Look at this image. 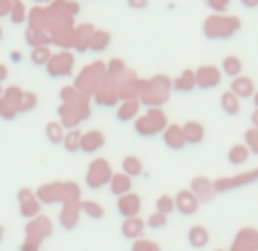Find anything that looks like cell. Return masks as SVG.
<instances>
[{
    "mask_svg": "<svg viewBox=\"0 0 258 251\" xmlns=\"http://www.w3.org/2000/svg\"><path fill=\"white\" fill-rule=\"evenodd\" d=\"M238 27H240V21L236 16H229V18H222V16H211L204 21V34L209 39H229L231 34H236Z\"/></svg>",
    "mask_w": 258,
    "mask_h": 251,
    "instance_id": "6da1fadb",
    "label": "cell"
},
{
    "mask_svg": "<svg viewBox=\"0 0 258 251\" xmlns=\"http://www.w3.org/2000/svg\"><path fill=\"white\" fill-rule=\"evenodd\" d=\"M168 122H165V113L161 109H150L141 120L136 122V131L141 136H154L159 131H165Z\"/></svg>",
    "mask_w": 258,
    "mask_h": 251,
    "instance_id": "7a4b0ae2",
    "label": "cell"
},
{
    "mask_svg": "<svg viewBox=\"0 0 258 251\" xmlns=\"http://www.w3.org/2000/svg\"><path fill=\"white\" fill-rule=\"evenodd\" d=\"M170 79L168 77H163V75H159V77H154L152 79V84H150V93H145L143 95V102L145 104H163L165 100H168V91H170Z\"/></svg>",
    "mask_w": 258,
    "mask_h": 251,
    "instance_id": "3957f363",
    "label": "cell"
},
{
    "mask_svg": "<svg viewBox=\"0 0 258 251\" xmlns=\"http://www.w3.org/2000/svg\"><path fill=\"white\" fill-rule=\"evenodd\" d=\"M111 170H109L107 161H93L89 168V175H86V184L91 188H102L107 181H111Z\"/></svg>",
    "mask_w": 258,
    "mask_h": 251,
    "instance_id": "277c9868",
    "label": "cell"
},
{
    "mask_svg": "<svg viewBox=\"0 0 258 251\" xmlns=\"http://www.w3.org/2000/svg\"><path fill=\"white\" fill-rule=\"evenodd\" d=\"M195 81L197 89H215V86L222 81V72L215 66H202L200 70H195Z\"/></svg>",
    "mask_w": 258,
    "mask_h": 251,
    "instance_id": "5b68a950",
    "label": "cell"
},
{
    "mask_svg": "<svg viewBox=\"0 0 258 251\" xmlns=\"http://www.w3.org/2000/svg\"><path fill=\"white\" fill-rule=\"evenodd\" d=\"M200 208V199L190 193V190H181L174 197V211H179L181 215H195Z\"/></svg>",
    "mask_w": 258,
    "mask_h": 251,
    "instance_id": "8992f818",
    "label": "cell"
},
{
    "mask_svg": "<svg viewBox=\"0 0 258 251\" xmlns=\"http://www.w3.org/2000/svg\"><path fill=\"white\" fill-rule=\"evenodd\" d=\"M118 213L125 215V220H129V217H138V213H141V197L134 193L122 195V197L118 199Z\"/></svg>",
    "mask_w": 258,
    "mask_h": 251,
    "instance_id": "52a82bcc",
    "label": "cell"
},
{
    "mask_svg": "<svg viewBox=\"0 0 258 251\" xmlns=\"http://www.w3.org/2000/svg\"><path fill=\"white\" fill-rule=\"evenodd\" d=\"M231 93L236 95L238 100H249V98H254V93H256L254 79H249V77H245V75L236 77V79L231 81Z\"/></svg>",
    "mask_w": 258,
    "mask_h": 251,
    "instance_id": "ba28073f",
    "label": "cell"
},
{
    "mask_svg": "<svg viewBox=\"0 0 258 251\" xmlns=\"http://www.w3.org/2000/svg\"><path fill=\"white\" fill-rule=\"evenodd\" d=\"M163 143L170 149H183L186 147V138H183V129L179 125H170L163 131Z\"/></svg>",
    "mask_w": 258,
    "mask_h": 251,
    "instance_id": "9c48e42d",
    "label": "cell"
},
{
    "mask_svg": "<svg viewBox=\"0 0 258 251\" xmlns=\"http://www.w3.org/2000/svg\"><path fill=\"white\" fill-rule=\"evenodd\" d=\"M190 193L195 195V197L200 199V202H209V199H213L215 188H213V184H211L209 179H204V177H197V179L192 181Z\"/></svg>",
    "mask_w": 258,
    "mask_h": 251,
    "instance_id": "30bf717a",
    "label": "cell"
},
{
    "mask_svg": "<svg viewBox=\"0 0 258 251\" xmlns=\"http://www.w3.org/2000/svg\"><path fill=\"white\" fill-rule=\"evenodd\" d=\"M181 129H183V138H186L188 145H200L202 140H204V136H206L204 125H200V122H195V120L186 122Z\"/></svg>",
    "mask_w": 258,
    "mask_h": 251,
    "instance_id": "8fae6325",
    "label": "cell"
},
{
    "mask_svg": "<svg viewBox=\"0 0 258 251\" xmlns=\"http://www.w3.org/2000/svg\"><path fill=\"white\" fill-rule=\"evenodd\" d=\"M122 235L127 240H141L143 238V231H145V222L138 220V217H129V220L122 222Z\"/></svg>",
    "mask_w": 258,
    "mask_h": 251,
    "instance_id": "7c38bea8",
    "label": "cell"
},
{
    "mask_svg": "<svg viewBox=\"0 0 258 251\" xmlns=\"http://www.w3.org/2000/svg\"><path fill=\"white\" fill-rule=\"evenodd\" d=\"M102 145H104L102 131H89V134H82V145H80L82 152L93 154V152H98Z\"/></svg>",
    "mask_w": 258,
    "mask_h": 251,
    "instance_id": "4fadbf2b",
    "label": "cell"
},
{
    "mask_svg": "<svg viewBox=\"0 0 258 251\" xmlns=\"http://www.w3.org/2000/svg\"><path fill=\"white\" fill-rule=\"evenodd\" d=\"M211 242V233L204 229V226H192L190 231H188V244L190 247H195V249H204L206 244Z\"/></svg>",
    "mask_w": 258,
    "mask_h": 251,
    "instance_id": "5bb4252c",
    "label": "cell"
},
{
    "mask_svg": "<svg viewBox=\"0 0 258 251\" xmlns=\"http://www.w3.org/2000/svg\"><path fill=\"white\" fill-rule=\"evenodd\" d=\"M109 188H111L113 195L122 197V195H129L132 193V179L127 175H113L111 181H109Z\"/></svg>",
    "mask_w": 258,
    "mask_h": 251,
    "instance_id": "9a60e30c",
    "label": "cell"
},
{
    "mask_svg": "<svg viewBox=\"0 0 258 251\" xmlns=\"http://www.w3.org/2000/svg\"><path fill=\"white\" fill-rule=\"evenodd\" d=\"M220 107H222V111L227 113V116L233 118V116H238V113H240V100H238L231 91H227V93L220 95Z\"/></svg>",
    "mask_w": 258,
    "mask_h": 251,
    "instance_id": "2e32d148",
    "label": "cell"
},
{
    "mask_svg": "<svg viewBox=\"0 0 258 251\" xmlns=\"http://www.w3.org/2000/svg\"><path fill=\"white\" fill-rule=\"evenodd\" d=\"M172 89L179 91V93H186V91L197 89V81H195V72L192 70H183L177 79L172 81Z\"/></svg>",
    "mask_w": 258,
    "mask_h": 251,
    "instance_id": "e0dca14e",
    "label": "cell"
},
{
    "mask_svg": "<svg viewBox=\"0 0 258 251\" xmlns=\"http://www.w3.org/2000/svg\"><path fill=\"white\" fill-rule=\"evenodd\" d=\"M138 107H141V102H138L136 98H129V100H125V102H122L120 107H118V120L127 122V120H132V118H136Z\"/></svg>",
    "mask_w": 258,
    "mask_h": 251,
    "instance_id": "ac0fdd59",
    "label": "cell"
},
{
    "mask_svg": "<svg viewBox=\"0 0 258 251\" xmlns=\"http://www.w3.org/2000/svg\"><path fill=\"white\" fill-rule=\"evenodd\" d=\"M220 72H224L227 77H233V79H236V77H240V72H242V61L238 57H233V54H229V57H224Z\"/></svg>",
    "mask_w": 258,
    "mask_h": 251,
    "instance_id": "d6986e66",
    "label": "cell"
},
{
    "mask_svg": "<svg viewBox=\"0 0 258 251\" xmlns=\"http://www.w3.org/2000/svg\"><path fill=\"white\" fill-rule=\"evenodd\" d=\"M251 154H249V149H247V145L245 143H238V145H233L231 149H229V163L231 165H242V163L249 158Z\"/></svg>",
    "mask_w": 258,
    "mask_h": 251,
    "instance_id": "ffe728a7",
    "label": "cell"
},
{
    "mask_svg": "<svg viewBox=\"0 0 258 251\" xmlns=\"http://www.w3.org/2000/svg\"><path fill=\"white\" fill-rule=\"evenodd\" d=\"M122 175H127L129 179L132 177H141L143 175V161L138 156H127L122 161Z\"/></svg>",
    "mask_w": 258,
    "mask_h": 251,
    "instance_id": "44dd1931",
    "label": "cell"
},
{
    "mask_svg": "<svg viewBox=\"0 0 258 251\" xmlns=\"http://www.w3.org/2000/svg\"><path fill=\"white\" fill-rule=\"evenodd\" d=\"M45 136H48V140L52 145H59V143H63V129H61V125L59 122H50L48 127H45Z\"/></svg>",
    "mask_w": 258,
    "mask_h": 251,
    "instance_id": "7402d4cb",
    "label": "cell"
},
{
    "mask_svg": "<svg viewBox=\"0 0 258 251\" xmlns=\"http://www.w3.org/2000/svg\"><path fill=\"white\" fill-rule=\"evenodd\" d=\"M80 145H82V134L80 131H71V134L63 136V147H66L71 154L80 152Z\"/></svg>",
    "mask_w": 258,
    "mask_h": 251,
    "instance_id": "603a6c76",
    "label": "cell"
},
{
    "mask_svg": "<svg viewBox=\"0 0 258 251\" xmlns=\"http://www.w3.org/2000/svg\"><path fill=\"white\" fill-rule=\"evenodd\" d=\"M172 211H174V197H170V195H161V197L156 199V213H161V215L168 217Z\"/></svg>",
    "mask_w": 258,
    "mask_h": 251,
    "instance_id": "cb8c5ba5",
    "label": "cell"
},
{
    "mask_svg": "<svg viewBox=\"0 0 258 251\" xmlns=\"http://www.w3.org/2000/svg\"><path fill=\"white\" fill-rule=\"evenodd\" d=\"M82 208H84V213L91 217V220H102L104 217V208L100 206V204H95V202H84L82 204Z\"/></svg>",
    "mask_w": 258,
    "mask_h": 251,
    "instance_id": "d4e9b609",
    "label": "cell"
},
{
    "mask_svg": "<svg viewBox=\"0 0 258 251\" xmlns=\"http://www.w3.org/2000/svg\"><path fill=\"white\" fill-rule=\"evenodd\" d=\"M245 145H247V149H249V154H256L258 156V129L256 127L245 131Z\"/></svg>",
    "mask_w": 258,
    "mask_h": 251,
    "instance_id": "484cf974",
    "label": "cell"
},
{
    "mask_svg": "<svg viewBox=\"0 0 258 251\" xmlns=\"http://www.w3.org/2000/svg\"><path fill=\"white\" fill-rule=\"evenodd\" d=\"M109 41H111V36H109L107 32H95L93 39H91V48L93 50H104L109 45Z\"/></svg>",
    "mask_w": 258,
    "mask_h": 251,
    "instance_id": "4316f807",
    "label": "cell"
},
{
    "mask_svg": "<svg viewBox=\"0 0 258 251\" xmlns=\"http://www.w3.org/2000/svg\"><path fill=\"white\" fill-rule=\"evenodd\" d=\"M165 224H168V217L161 215V213H152L145 222V226H150V229H163Z\"/></svg>",
    "mask_w": 258,
    "mask_h": 251,
    "instance_id": "83f0119b",
    "label": "cell"
},
{
    "mask_svg": "<svg viewBox=\"0 0 258 251\" xmlns=\"http://www.w3.org/2000/svg\"><path fill=\"white\" fill-rule=\"evenodd\" d=\"M48 57H50V50L45 48V45H41V48H36L34 52H32V61H34L36 66H43V63L48 61Z\"/></svg>",
    "mask_w": 258,
    "mask_h": 251,
    "instance_id": "f1b7e54d",
    "label": "cell"
},
{
    "mask_svg": "<svg viewBox=\"0 0 258 251\" xmlns=\"http://www.w3.org/2000/svg\"><path fill=\"white\" fill-rule=\"evenodd\" d=\"M132 251H161V247L156 242H150V240H136L134 242V247H132Z\"/></svg>",
    "mask_w": 258,
    "mask_h": 251,
    "instance_id": "f546056e",
    "label": "cell"
},
{
    "mask_svg": "<svg viewBox=\"0 0 258 251\" xmlns=\"http://www.w3.org/2000/svg\"><path fill=\"white\" fill-rule=\"evenodd\" d=\"M206 5H209L211 9H213L215 14H222V12H227L229 9V5H231V0H206Z\"/></svg>",
    "mask_w": 258,
    "mask_h": 251,
    "instance_id": "4dcf8cb0",
    "label": "cell"
},
{
    "mask_svg": "<svg viewBox=\"0 0 258 251\" xmlns=\"http://www.w3.org/2000/svg\"><path fill=\"white\" fill-rule=\"evenodd\" d=\"M147 5H150V0H127V7L134 12H143V9H147Z\"/></svg>",
    "mask_w": 258,
    "mask_h": 251,
    "instance_id": "1f68e13d",
    "label": "cell"
},
{
    "mask_svg": "<svg viewBox=\"0 0 258 251\" xmlns=\"http://www.w3.org/2000/svg\"><path fill=\"white\" fill-rule=\"evenodd\" d=\"M122 70V61L120 59H113L111 61V72H120Z\"/></svg>",
    "mask_w": 258,
    "mask_h": 251,
    "instance_id": "d6a6232c",
    "label": "cell"
},
{
    "mask_svg": "<svg viewBox=\"0 0 258 251\" xmlns=\"http://www.w3.org/2000/svg\"><path fill=\"white\" fill-rule=\"evenodd\" d=\"M242 3V7H247V9H256L258 7V0H240Z\"/></svg>",
    "mask_w": 258,
    "mask_h": 251,
    "instance_id": "836d02e7",
    "label": "cell"
},
{
    "mask_svg": "<svg viewBox=\"0 0 258 251\" xmlns=\"http://www.w3.org/2000/svg\"><path fill=\"white\" fill-rule=\"evenodd\" d=\"M5 79H7V68L0 66V81H5Z\"/></svg>",
    "mask_w": 258,
    "mask_h": 251,
    "instance_id": "e575fe53",
    "label": "cell"
},
{
    "mask_svg": "<svg viewBox=\"0 0 258 251\" xmlns=\"http://www.w3.org/2000/svg\"><path fill=\"white\" fill-rule=\"evenodd\" d=\"M254 104H256V109H258V91L254 93Z\"/></svg>",
    "mask_w": 258,
    "mask_h": 251,
    "instance_id": "d590c367",
    "label": "cell"
},
{
    "mask_svg": "<svg viewBox=\"0 0 258 251\" xmlns=\"http://www.w3.org/2000/svg\"><path fill=\"white\" fill-rule=\"evenodd\" d=\"M3 233H5V231H3V226H0V240H3Z\"/></svg>",
    "mask_w": 258,
    "mask_h": 251,
    "instance_id": "8d00e7d4",
    "label": "cell"
},
{
    "mask_svg": "<svg viewBox=\"0 0 258 251\" xmlns=\"http://www.w3.org/2000/svg\"><path fill=\"white\" fill-rule=\"evenodd\" d=\"M0 39H3V32H0Z\"/></svg>",
    "mask_w": 258,
    "mask_h": 251,
    "instance_id": "74e56055",
    "label": "cell"
}]
</instances>
